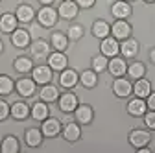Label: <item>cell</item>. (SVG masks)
Listing matches in <instances>:
<instances>
[{
  "label": "cell",
  "mask_w": 155,
  "mask_h": 153,
  "mask_svg": "<svg viewBox=\"0 0 155 153\" xmlns=\"http://www.w3.org/2000/svg\"><path fill=\"white\" fill-rule=\"evenodd\" d=\"M15 15H17V18H18V22H22V24H28V22H31L33 18L37 17L35 9H33L30 4H21V6L17 8Z\"/></svg>",
  "instance_id": "d6986e66"
},
{
  "label": "cell",
  "mask_w": 155,
  "mask_h": 153,
  "mask_svg": "<svg viewBox=\"0 0 155 153\" xmlns=\"http://www.w3.org/2000/svg\"><path fill=\"white\" fill-rule=\"evenodd\" d=\"M15 89V83L13 80L9 78V76H0V94L2 96H8V94H11Z\"/></svg>",
  "instance_id": "e575fe53"
},
{
  "label": "cell",
  "mask_w": 155,
  "mask_h": 153,
  "mask_svg": "<svg viewBox=\"0 0 155 153\" xmlns=\"http://www.w3.org/2000/svg\"><path fill=\"white\" fill-rule=\"evenodd\" d=\"M111 35L114 37L116 41H124L127 37H131V24L127 21H116L113 26H111Z\"/></svg>",
  "instance_id": "8992f818"
},
{
  "label": "cell",
  "mask_w": 155,
  "mask_h": 153,
  "mask_svg": "<svg viewBox=\"0 0 155 153\" xmlns=\"http://www.w3.org/2000/svg\"><path fill=\"white\" fill-rule=\"evenodd\" d=\"M111 13H113V17L116 21H118V18L120 21H126V18L131 15V6H129V2H126V0H118V2L113 4Z\"/></svg>",
  "instance_id": "e0dca14e"
},
{
  "label": "cell",
  "mask_w": 155,
  "mask_h": 153,
  "mask_svg": "<svg viewBox=\"0 0 155 153\" xmlns=\"http://www.w3.org/2000/svg\"><path fill=\"white\" fill-rule=\"evenodd\" d=\"M61 133H63V138L67 142H78L81 137V129H80V124L78 122H68Z\"/></svg>",
  "instance_id": "ac0fdd59"
},
{
  "label": "cell",
  "mask_w": 155,
  "mask_h": 153,
  "mask_svg": "<svg viewBox=\"0 0 155 153\" xmlns=\"http://www.w3.org/2000/svg\"><path fill=\"white\" fill-rule=\"evenodd\" d=\"M144 2H148V4H153V2H155V0H144Z\"/></svg>",
  "instance_id": "ee69618b"
},
{
  "label": "cell",
  "mask_w": 155,
  "mask_h": 153,
  "mask_svg": "<svg viewBox=\"0 0 155 153\" xmlns=\"http://www.w3.org/2000/svg\"><path fill=\"white\" fill-rule=\"evenodd\" d=\"M50 46H54L55 52H65L68 48V37L61 31H54L50 37Z\"/></svg>",
  "instance_id": "4316f807"
},
{
  "label": "cell",
  "mask_w": 155,
  "mask_h": 153,
  "mask_svg": "<svg viewBox=\"0 0 155 153\" xmlns=\"http://www.w3.org/2000/svg\"><path fill=\"white\" fill-rule=\"evenodd\" d=\"M0 151L2 153H18L21 151V144H18L17 137H13V135L6 137L2 140V144H0Z\"/></svg>",
  "instance_id": "4dcf8cb0"
},
{
  "label": "cell",
  "mask_w": 155,
  "mask_h": 153,
  "mask_svg": "<svg viewBox=\"0 0 155 153\" xmlns=\"http://www.w3.org/2000/svg\"><path fill=\"white\" fill-rule=\"evenodd\" d=\"M113 92L118 98H127L133 92V85H131L129 80H126V78L120 76V78H114V81H113Z\"/></svg>",
  "instance_id": "52a82bcc"
},
{
  "label": "cell",
  "mask_w": 155,
  "mask_h": 153,
  "mask_svg": "<svg viewBox=\"0 0 155 153\" xmlns=\"http://www.w3.org/2000/svg\"><path fill=\"white\" fill-rule=\"evenodd\" d=\"M41 131H43V135L46 138H55L61 133V122L57 118H46V120H43Z\"/></svg>",
  "instance_id": "7c38bea8"
},
{
  "label": "cell",
  "mask_w": 155,
  "mask_h": 153,
  "mask_svg": "<svg viewBox=\"0 0 155 153\" xmlns=\"http://www.w3.org/2000/svg\"><path fill=\"white\" fill-rule=\"evenodd\" d=\"M30 111L31 109L28 107V103H24V102H15L11 105V116L15 120H26L28 114H30Z\"/></svg>",
  "instance_id": "f1b7e54d"
},
{
  "label": "cell",
  "mask_w": 155,
  "mask_h": 153,
  "mask_svg": "<svg viewBox=\"0 0 155 153\" xmlns=\"http://www.w3.org/2000/svg\"><path fill=\"white\" fill-rule=\"evenodd\" d=\"M39 96H41V100L46 102V103L57 102V98H59V89H57L55 85H52V83H46V85H43Z\"/></svg>",
  "instance_id": "cb8c5ba5"
},
{
  "label": "cell",
  "mask_w": 155,
  "mask_h": 153,
  "mask_svg": "<svg viewBox=\"0 0 155 153\" xmlns=\"http://www.w3.org/2000/svg\"><path fill=\"white\" fill-rule=\"evenodd\" d=\"M80 83V74H78L74 68H65L59 74V85L65 89H72Z\"/></svg>",
  "instance_id": "30bf717a"
},
{
  "label": "cell",
  "mask_w": 155,
  "mask_h": 153,
  "mask_svg": "<svg viewBox=\"0 0 155 153\" xmlns=\"http://www.w3.org/2000/svg\"><path fill=\"white\" fill-rule=\"evenodd\" d=\"M57 17L59 15H57V11L52 6H43L41 9H39V13H37V21L45 28H52L57 22Z\"/></svg>",
  "instance_id": "6da1fadb"
},
{
  "label": "cell",
  "mask_w": 155,
  "mask_h": 153,
  "mask_svg": "<svg viewBox=\"0 0 155 153\" xmlns=\"http://www.w3.org/2000/svg\"><path fill=\"white\" fill-rule=\"evenodd\" d=\"M107 65H109V57H105L104 54L92 57V70H94L96 74H100V72L107 70Z\"/></svg>",
  "instance_id": "836d02e7"
},
{
  "label": "cell",
  "mask_w": 155,
  "mask_h": 153,
  "mask_svg": "<svg viewBox=\"0 0 155 153\" xmlns=\"http://www.w3.org/2000/svg\"><path fill=\"white\" fill-rule=\"evenodd\" d=\"M146 105H148L150 111H155V92H153V90L150 92V96L146 98Z\"/></svg>",
  "instance_id": "ab89813d"
},
{
  "label": "cell",
  "mask_w": 155,
  "mask_h": 153,
  "mask_svg": "<svg viewBox=\"0 0 155 153\" xmlns=\"http://www.w3.org/2000/svg\"><path fill=\"white\" fill-rule=\"evenodd\" d=\"M80 83L85 87V89H94L96 83H98V74H96L92 68L91 70H83L80 74Z\"/></svg>",
  "instance_id": "f546056e"
},
{
  "label": "cell",
  "mask_w": 155,
  "mask_h": 153,
  "mask_svg": "<svg viewBox=\"0 0 155 153\" xmlns=\"http://www.w3.org/2000/svg\"><path fill=\"white\" fill-rule=\"evenodd\" d=\"M43 6H50V4H54V0H39Z\"/></svg>",
  "instance_id": "60d3db41"
},
{
  "label": "cell",
  "mask_w": 155,
  "mask_h": 153,
  "mask_svg": "<svg viewBox=\"0 0 155 153\" xmlns=\"http://www.w3.org/2000/svg\"><path fill=\"white\" fill-rule=\"evenodd\" d=\"M83 33H85V30H83V26L81 24H72L70 28H68V39L70 41H80L81 37H83Z\"/></svg>",
  "instance_id": "d590c367"
},
{
  "label": "cell",
  "mask_w": 155,
  "mask_h": 153,
  "mask_svg": "<svg viewBox=\"0 0 155 153\" xmlns=\"http://www.w3.org/2000/svg\"><path fill=\"white\" fill-rule=\"evenodd\" d=\"M52 72H54V70H52L48 65L33 67V70H31V80H33L37 85H46V83H50L52 78H54V74H52Z\"/></svg>",
  "instance_id": "7a4b0ae2"
},
{
  "label": "cell",
  "mask_w": 155,
  "mask_h": 153,
  "mask_svg": "<svg viewBox=\"0 0 155 153\" xmlns=\"http://www.w3.org/2000/svg\"><path fill=\"white\" fill-rule=\"evenodd\" d=\"M100 50H102V54L105 55V57H116L120 54V43L114 39L113 35H109V37H105V39H102V44H100Z\"/></svg>",
  "instance_id": "5b68a950"
},
{
  "label": "cell",
  "mask_w": 155,
  "mask_h": 153,
  "mask_svg": "<svg viewBox=\"0 0 155 153\" xmlns=\"http://www.w3.org/2000/svg\"><path fill=\"white\" fill-rule=\"evenodd\" d=\"M120 54L126 57V59H133L139 54V41L133 39V37H127L124 39V43L120 44Z\"/></svg>",
  "instance_id": "9a60e30c"
},
{
  "label": "cell",
  "mask_w": 155,
  "mask_h": 153,
  "mask_svg": "<svg viewBox=\"0 0 155 153\" xmlns=\"http://www.w3.org/2000/svg\"><path fill=\"white\" fill-rule=\"evenodd\" d=\"M92 35L96 39H105V37L111 35V26L105 21H96L92 24Z\"/></svg>",
  "instance_id": "1f68e13d"
},
{
  "label": "cell",
  "mask_w": 155,
  "mask_h": 153,
  "mask_svg": "<svg viewBox=\"0 0 155 153\" xmlns=\"http://www.w3.org/2000/svg\"><path fill=\"white\" fill-rule=\"evenodd\" d=\"M126 2H129V0H126Z\"/></svg>",
  "instance_id": "f6af8a7d"
},
{
  "label": "cell",
  "mask_w": 155,
  "mask_h": 153,
  "mask_svg": "<svg viewBox=\"0 0 155 153\" xmlns=\"http://www.w3.org/2000/svg\"><path fill=\"white\" fill-rule=\"evenodd\" d=\"M30 54L33 59H48L50 55V44L45 39H37L30 44Z\"/></svg>",
  "instance_id": "277c9868"
},
{
  "label": "cell",
  "mask_w": 155,
  "mask_h": 153,
  "mask_svg": "<svg viewBox=\"0 0 155 153\" xmlns=\"http://www.w3.org/2000/svg\"><path fill=\"white\" fill-rule=\"evenodd\" d=\"M127 74H129V78L131 80H140V78H144V74H146V67H144V63H140V61H135V63H131L129 67H127Z\"/></svg>",
  "instance_id": "d6a6232c"
},
{
  "label": "cell",
  "mask_w": 155,
  "mask_h": 153,
  "mask_svg": "<svg viewBox=\"0 0 155 153\" xmlns=\"http://www.w3.org/2000/svg\"><path fill=\"white\" fill-rule=\"evenodd\" d=\"M144 124L148 129H155V111L144 112Z\"/></svg>",
  "instance_id": "74e56055"
},
{
  "label": "cell",
  "mask_w": 155,
  "mask_h": 153,
  "mask_svg": "<svg viewBox=\"0 0 155 153\" xmlns=\"http://www.w3.org/2000/svg\"><path fill=\"white\" fill-rule=\"evenodd\" d=\"M57 105H59L61 112H74L76 107L80 105V102H78V96L74 92H65L57 98Z\"/></svg>",
  "instance_id": "3957f363"
},
{
  "label": "cell",
  "mask_w": 155,
  "mask_h": 153,
  "mask_svg": "<svg viewBox=\"0 0 155 153\" xmlns=\"http://www.w3.org/2000/svg\"><path fill=\"white\" fill-rule=\"evenodd\" d=\"M74 118L78 124H81V125H89L94 118V111L91 105H78L76 111H74Z\"/></svg>",
  "instance_id": "8fae6325"
},
{
  "label": "cell",
  "mask_w": 155,
  "mask_h": 153,
  "mask_svg": "<svg viewBox=\"0 0 155 153\" xmlns=\"http://www.w3.org/2000/svg\"><path fill=\"white\" fill-rule=\"evenodd\" d=\"M148 105H146V100L144 98H137L135 96L129 103H127V112L133 114V116H144Z\"/></svg>",
  "instance_id": "d4e9b609"
},
{
  "label": "cell",
  "mask_w": 155,
  "mask_h": 153,
  "mask_svg": "<svg viewBox=\"0 0 155 153\" xmlns=\"http://www.w3.org/2000/svg\"><path fill=\"white\" fill-rule=\"evenodd\" d=\"M11 114V107L8 105V102H4V100H0V122L2 120H6L8 116Z\"/></svg>",
  "instance_id": "8d00e7d4"
},
{
  "label": "cell",
  "mask_w": 155,
  "mask_h": 153,
  "mask_svg": "<svg viewBox=\"0 0 155 153\" xmlns=\"http://www.w3.org/2000/svg\"><path fill=\"white\" fill-rule=\"evenodd\" d=\"M76 4L80 8H83V9H89V8H92L96 4V0H76Z\"/></svg>",
  "instance_id": "f35d334b"
},
{
  "label": "cell",
  "mask_w": 155,
  "mask_h": 153,
  "mask_svg": "<svg viewBox=\"0 0 155 153\" xmlns=\"http://www.w3.org/2000/svg\"><path fill=\"white\" fill-rule=\"evenodd\" d=\"M78 9H80V6L74 0H65V2H61L59 9H57V15L61 18H65V21H74L78 17Z\"/></svg>",
  "instance_id": "9c48e42d"
},
{
  "label": "cell",
  "mask_w": 155,
  "mask_h": 153,
  "mask_svg": "<svg viewBox=\"0 0 155 153\" xmlns=\"http://www.w3.org/2000/svg\"><path fill=\"white\" fill-rule=\"evenodd\" d=\"M17 24H18V18L15 13H4L0 17V30L4 33H13L17 30Z\"/></svg>",
  "instance_id": "44dd1931"
},
{
  "label": "cell",
  "mask_w": 155,
  "mask_h": 153,
  "mask_svg": "<svg viewBox=\"0 0 155 153\" xmlns=\"http://www.w3.org/2000/svg\"><path fill=\"white\" fill-rule=\"evenodd\" d=\"M150 59H151V63L155 65V48H153V50L150 52Z\"/></svg>",
  "instance_id": "b9f144b4"
},
{
  "label": "cell",
  "mask_w": 155,
  "mask_h": 153,
  "mask_svg": "<svg viewBox=\"0 0 155 153\" xmlns=\"http://www.w3.org/2000/svg\"><path fill=\"white\" fill-rule=\"evenodd\" d=\"M15 89L17 92L21 94L22 98H30L35 94V89H37V83L33 80H28V78H21L17 83H15Z\"/></svg>",
  "instance_id": "5bb4252c"
},
{
  "label": "cell",
  "mask_w": 155,
  "mask_h": 153,
  "mask_svg": "<svg viewBox=\"0 0 155 153\" xmlns=\"http://www.w3.org/2000/svg\"><path fill=\"white\" fill-rule=\"evenodd\" d=\"M30 114H31V118H33V120H37V122H43V120H46V118H48L50 109H48L46 102H43V100H41V102L33 103V107H31Z\"/></svg>",
  "instance_id": "603a6c76"
},
{
  "label": "cell",
  "mask_w": 155,
  "mask_h": 153,
  "mask_svg": "<svg viewBox=\"0 0 155 153\" xmlns=\"http://www.w3.org/2000/svg\"><path fill=\"white\" fill-rule=\"evenodd\" d=\"M43 131L39 129V127H30L26 129V135H24V142L30 146V148H37V146H41L43 142Z\"/></svg>",
  "instance_id": "7402d4cb"
},
{
  "label": "cell",
  "mask_w": 155,
  "mask_h": 153,
  "mask_svg": "<svg viewBox=\"0 0 155 153\" xmlns=\"http://www.w3.org/2000/svg\"><path fill=\"white\" fill-rule=\"evenodd\" d=\"M13 68L18 72V74H28L33 70V59L28 55H18L15 63H13Z\"/></svg>",
  "instance_id": "83f0119b"
},
{
  "label": "cell",
  "mask_w": 155,
  "mask_h": 153,
  "mask_svg": "<svg viewBox=\"0 0 155 153\" xmlns=\"http://www.w3.org/2000/svg\"><path fill=\"white\" fill-rule=\"evenodd\" d=\"M4 52V44H2V41H0V54Z\"/></svg>",
  "instance_id": "7bdbcfd3"
},
{
  "label": "cell",
  "mask_w": 155,
  "mask_h": 153,
  "mask_svg": "<svg viewBox=\"0 0 155 153\" xmlns=\"http://www.w3.org/2000/svg\"><path fill=\"white\" fill-rule=\"evenodd\" d=\"M151 140V133L146 131V129H133L129 133V144L135 146V148H142V146H148Z\"/></svg>",
  "instance_id": "ba28073f"
},
{
  "label": "cell",
  "mask_w": 155,
  "mask_h": 153,
  "mask_svg": "<svg viewBox=\"0 0 155 153\" xmlns=\"http://www.w3.org/2000/svg\"><path fill=\"white\" fill-rule=\"evenodd\" d=\"M11 43H13V46H17V48H28L30 44H31V37H30V33H28V30H15L13 33H11Z\"/></svg>",
  "instance_id": "2e32d148"
},
{
  "label": "cell",
  "mask_w": 155,
  "mask_h": 153,
  "mask_svg": "<svg viewBox=\"0 0 155 153\" xmlns=\"http://www.w3.org/2000/svg\"><path fill=\"white\" fill-rule=\"evenodd\" d=\"M67 65H68V59H67V55L63 52H50V55H48V67L52 70L61 72V70L67 68Z\"/></svg>",
  "instance_id": "4fadbf2b"
},
{
  "label": "cell",
  "mask_w": 155,
  "mask_h": 153,
  "mask_svg": "<svg viewBox=\"0 0 155 153\" xmlns=\"http://www.w3.org/2000/svg\"><path fill=\"white\" fill-rule=\"evenodd\" d=\"M150 92H151V83L146 80V78H140V80H137L135 81V85H133V94L137 98H148L150 96Z\"/></svg>",
  "instance_id": "484cf974"
},
{
  "label": "cell",
  "mask_w": 155,
  "mask_h": 153,
  "mask_svg": "<svg viewBox=\"0 0 155 153\" xmlns=\"http://www.w3.org/2000/svg\"><path fill=\"white\" fill-rule=\"evenodd\" d=\"M107 70L114 76V78H120V76H124L127 72V65H126L124 59H120V57L116 55V57H111V59H109Z\"/></svg>",
  "instance_id": "ffe728a7"
}]
</instances>
